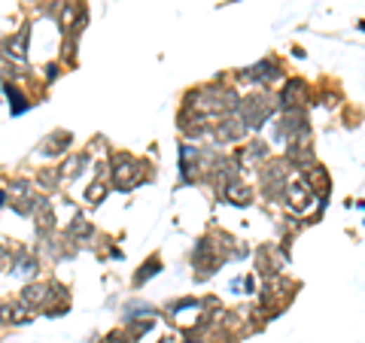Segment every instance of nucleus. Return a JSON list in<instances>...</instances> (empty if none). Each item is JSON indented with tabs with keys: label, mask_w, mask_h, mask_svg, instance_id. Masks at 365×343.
I'll return each instance as SVG.
<instances>
[{
	"label": "nucleus",
	"mask_w": 365,
	"mask_h": 343,
	"mask_svg": "<svg viewBox=\"0 0 365 343\" xmlns=\"http://www.w3.org/2000/svg\"><path fill=\"white\" fill-rule=\"evenodd\" d=\"M186 109L198 116H228L237 109V95L234 88H225V86H207V88H198V91H189L186 97Z\"/></svg>",
	"instance_id": "f257e3e1"
},
{
	"label": "nucleus",
	"mask_w": 365,
	"mask_h": 343,
	"mask_svg": "<svg viewBox=\"0 0 365 343\" xmlns=\"http://www.w3.org/2000/svg\"><path fill=\"white\" fill-rule=\"evenodd\" d=\"M274 97L271 95H250V97H244V100H237V109H234V116L244 122V128H265V122L274 116Z\"/></svg>",
	"instance_id": "f03ea898"
},
{
	"label": "nucleus",
	"mask_w": 365,
	"mask_h": 343,
	"mask_svg": "<svg viewBox=\"0 0 365 343\" xmlns=\"http://www.w3.org/2000/svg\"><path fill=\"white\" fill-rule=\"evenodd\" d=\"M58 298H67V289L58 283H27L22 289V304L27 310H46Z\"/></svg>",
	"instance_id": "7ed1b4c3"
},
{
	"label": "nucleus",
	"mask_w": 365,
	"mask_h": 343,
	"mask_svg": "<svg viewBox=\"0 0 365 343\" xmlns=\"http://www.w3.org/2000/svg\"><path fill=\"white\" fill-rule=\"evenodd\" d=\"M292 292H296V283H286V280L271 276V280L265 283L262 298H259V307L265 310V316H274V313H280L283 307H286V304L292 301Z\"/></svg>",
	"instance_id": "20e7f679"
},
{
	"label": "nucleus",
	"mask_w": 365,
	"mask_h": 343,
	"mask_svg": "<svg viewBox=\"0 0 365 343\" xmlns=\"http://www.w3.org/2000/svg\"><path fill=\"white\" fill-rule=\"evenodd\" d=\"M137 170H140V164H137L131 155H113V185L119 191H131L137 182H140V176H137Z\"/></svg>",
	"instance_id": "39448f33"
},
{
	"label": "nucleus",
	"mask_w": 365,
	"mask_h": 343,
	"mask_svg": "<svg viewBox=\"0 0 365 343\" xmlns=\"http://www.w3.org/2000/svg\"><path fill=\"white\" fill-rule=\"evenodd\" d=\"M283 194H286V203H289V210H292V213H307L310 207H314V198H317V194L305 185V180L286 182V189H283Z\"/></svg>",
	"instance_id": "423d86ee"
},
{
	"label": "nucleus",
	"mask_w": 365,
	"mask_h": 343,
	"mask_svg": "<svg viewBox=\"0 0 365 343\" xmlns=\"http://www.w3.org/2000/svg\"><path fill=\"white\" fill-rule=\"evenodd\" d=\"M262 189L265 194H271V198H277L286 189V164L283 161H268L262 168Z\"/></svg>",
	"instance_id": "0eeeda50"
},
{
	"label": "nucleus",
	"mask_w": 365,
	"mask_h": 343,
	"mask_svg": "<svg viewBox=\"0 0 365 343\" xmlns=\"http://www.w3.org/2000/svg\"><path fill=\"white\" fill-rule=\"evenodd\" d=\"M305 97H307L305 79H289L286 86H283V91H280V107H283V109L301 107V104H305Z\"/></svg>",
	"instance_id": "6e6552de"
},
{
	"label": "nucleus",
	"mask_w": 365,
	"mask_h": 343,
	"mask_svg": "<svg viewBox=\"0 0 365 343\" xmlns=\"http://www.w3.org/2000/svg\"><path fill=\"white\" fill-rule=\"evenodd\" d=\"M283 76V70H280V64L274 61V58H265V61H259L255 67H250V70H244V76L241 79H259V82H277Z\"/></svg>",
	"instance_id": "1a4fd4ad"
},
{
	"label": "nucleus",
	"mask_w": 365,
	"mask_h": 343,
	"mask_svg": "<svg viewBox=\"0 0 365 343\" xmlns=\"http://www.w3.org/2000/svg\"><path fill=\"white\" fill-rule=\"evenodd\" d=\"M244 131H246V128H244V122L234 113L232 116H223V122L216 125V140L219 143H237L244 137Z\"/></svg>",
	"instance_id": "9d476101"
},
{
	"label": "nucleus",
	"mask_w": 365,
	"mask_h": 343,
	"mask_svg": "<svg viewBox=\"0 0 365 343\" xmlns=\"http://www.w3.org/2000/svg\"><path fill=\"white\" fill-rule=\"evenodd\" d=\"M265 159H268V146H265L262 140H255V143L244 146V149L237 152V161L234 164H241V168H255V164H262Z\"/></svg>",
	"instance_id": "9b49d317"
},
{
	"label": "nucleus",
	"mask_w": 365,
	"mask_h": 343,
	"mask_svg": "<svg viewBox=\"0 0 365 343\" xmlns=\"http://www.w3.org/2000/svg\"><path fill=\"white\" fill-rule=\"evenodd\" d=\"M223 198L237 203V207H246V203L253 201V189H250V185H244L241 180H232V182L223 185Z\"/></svg>",
	"instance_id": "f8f14e48"
},
{
	"label": "nucleus",
	"mask_w": 365,
	"mask_h": 343,
	"mask_svg": "<svg viewBox=\"0 0 365 343\" xmlns=\"http://www.w3.org/2000/svg\"><path fill=\"white\" fill-rule=\"evenodd\" d=\"M255 267H259V274H265V276H277L280 274V255L274 253L271 246H262L259 253H255Z\"/></svg>",
	"instance_id": "ddd939ff"
},
{
	"label": "nucleus",
	"mask_w": 365,
	"mask_h": 343,
	"mask_svg": "<svg viewBox=\"0 0 365 343\" xmlns=\"http://www.w3.org/2000/svg\"><path fill=\"white\" fill-rule=\"evenodd\" d=\"M70 140H73V137H70L67 131H52V134L40 143V152H43V155H61V152L70 146Z\"/></svg>",
	"instance_id": "4468645a"
},
{
	"label": "nucleus",
	"mask_w": 365,
	"mask_h": 343,
	"mask_svg": "<svg viewBox=\"0 0 365 343\" xmlns=\"http://www.w3.org/2000/svg\"><path fill=\"white\" fill-rule=\"evenodd\" d=\"M34 219H36V225H40V231L55 228V210L46 198H34Z\"/></svg>",
	"instance_id": "2eb2a0df"
},
{
	"label": "nucleus",
	"mask_w": 365,
	"mask_h": 343,
	"mask_svg": "<svg viewBox=\"0 0 365 343\" xmlns=\"http://www.w3.org/2000/svg\"><path fill=\"white\" fill-rule=\"evenodd\" d=\"M301 180H305V185L314 194H328V176L323 168H310L307 176H301Z\"/></svg>",
	"instance_id": "dca6fc26"
},
{
	"label": "nucleus",
	"mask_w": 365,
	"mask_h": 343,
	"mask_svg": "<svg viewBox=\"0 0 365 343\" xmlns=\"http://www.w3.org/2000/svg\"><path fill=\"white\" fill-rule=\"evenodd\" d=\"M86 164H88V155H86V152H77V155H70V159H67V161L61 164V170H58V176L64 173V180L70 182V180H77V176H79V170L86 168Z\"/></svg>",
	"instance_id": "f3484780"
},
{
	"label": "nucleus",
	"mask_w": 365,
	"mask_h": 343,
	"mask_svg": "<svg viewBox=\"0 0 365 343\" xmlns=\"http://www.w3.org/2000/svg\"><path fill=\"white\" fill-rule=\"evenodd\" d=\"M91 234H95V225H91L88 219H82V216L73 219L70 228H67V237H70V240H79V243H82V240H88Z\"/></svg>",
	"instance_id": "a211bd4d"
},
{
	"label": "nucleus",
	"mask_w": 365,
	"mask_h": 343,
	"mask_svg": "<svg viewBox=\"0 0 365 343\" xmlns=\"http://www.w3.org/2000/svg\"><path fill=\"white\" fill-rule=\"evenodd\" d=\"M27 36H31V31H27V27H22L15 40H9V43H6V55H13V58L22 61L25 55H27Z\"/></svg>",
	"instance_id": "6ab92c4d"
},
{
	"label": "nucleus",
	"mask_w": 365,
	"mask_h": 343,
	"mask_svg": "<svg viewBox=\"0 0 365 343\" xmlns=\"http://www.w3.org/2000/svg\"><path fill=\"white\" fill-rule=\"evenodd\" d=\"M6 95H9V109H13V116H18V113H25L27 109V97L18 91L15 86H6Z\"/></svg>",
	"instance_id": "aec40b11"
},
{
	"label": "nucleus",
	"mask_w": 365,
	"mask_h": 343,
	"mask_svg": "<svg viewBox=\"0 0 365 343\" xmlns=\"http://www.w3.org/2000/svg\"><path fill=\"white\" fill-rule=\"evenodd\" d=\"M107 191H109V185H107L104 180H95V182L88 185V191H86V201L91 203V207H98V203L104 201V194H107Z\"/></svg>",
	"instance_id": "412c9836"
},
{
	"label": "nucleus",
	"mask_w": 365,
	"mask_h": 343,
	"mask_svg": "<svg viewBox=\"0 0 365 343\" xmlns=\"http://www.w3.org/2000/svg\"><path fill=\"white\" fill-rule=\"evenodd\" d=\"M159 271H161V262H159V258H150V262L140 267V274L134 276V285H143L146 280H152V276L159 274Z\"/></svg>",
	"instance_id": "4be33fe9"
},
{
	"label": "nucleus",
	"mask_w": 365,
	"mask_h": 343,
	"mask_svg": "<svg viewBox=\"0 0 365 343\" xmlns=\"http://www.w3.org/2000/svg\"><path fill=\"white\" fill-rule=\"evenodd\" d=\"M31 313H34V310H27L22 301L13 304V322H15V325H25V322H31Z\"/></svg>",
	"instance_id": "5701e85b"
},
{
	"label": "nucleus",
	"mask_w": 365,
	"mask_h": 343,
	"mask_svg": "<svg viewBox=\"0 0 365 343\" xmlns=\"http://www.w3.org/2000/svg\"><path fill=\"white\" fill-rule=\"evenodd\" d=\"M36 180H40V185H46V189H55L61 180H58V170H40L36 173Z\"/></svg>",
	"instance_id": "b1692460"
},
{
	"label": "nucleus",
	"mask_w": 365,
	"mask_h": 343,
	"mask_svg": "<svg viewBox=\"0 0 365 343\" xmlns=\"http://www.w3.org/2000/svg\"><path fill=\"white\" fill-rule=\"evenodd\" d=\"M22 253V249H6V246H0V267H13V262H15V255Z\"/></svg>",
	"instance_id": "393cba45"
},
{
	"label": "nucleus",
	"mask_w": 365,
	"mask_h": 343,
	"mask_svg": "<svg viewBox=\"0 0 365 343\" xmlns=\"http://www.w3.org/2000/svg\"><path fill=\"white\" fill-rule=\"evenodd\" d=\"M104 343H134V337H128L125 331H113V335H107Z\"/></svg>",
	"instance_id": "a878e982"
},
{
	"label": "nucleus",
	"mask_w": 365,
	"mask_h": 343,
	"mask_svg": "<svg viewBox=\"0 0 365 343\" xmlns=\"http://www.w3.org/2000/svg\"><path fill=\"white\" fill-rule=\"evenodd\" d=\"M0 322H13V301L0 304Z\"/></svg>",
	"instance_id": "bb28decb"
},
{
	"label": "nucleus",
	"mask_w": 365,
	"mask_h": 343,
	"mask_svg": "<svg viewBox=\"0 0 365 343\" xmlns=\"http://www.w3.org/2000/svg\"><path fill=\"white\" fill-rule=\"evenodd\" d=\"M4 203H6V194H4V191H0V207H4Z\"/></svg>",
	"instance_id": "cd10ccee"
},
{
	"label": "nucleus",
	"mask_w": 365,
	"mask_h": 343,
	"mask_svg": "<svg viewBox=\"0 0 365 343\" xmlns=\"http://www.w3.org/2000/svg\"><path fill=\"white\" fill-rule=\"evenodd\" d=\"M189 343H201V340H189Z\"/></svg>",
	"instance_id": "c85d7f7f"
}]
</instances>
